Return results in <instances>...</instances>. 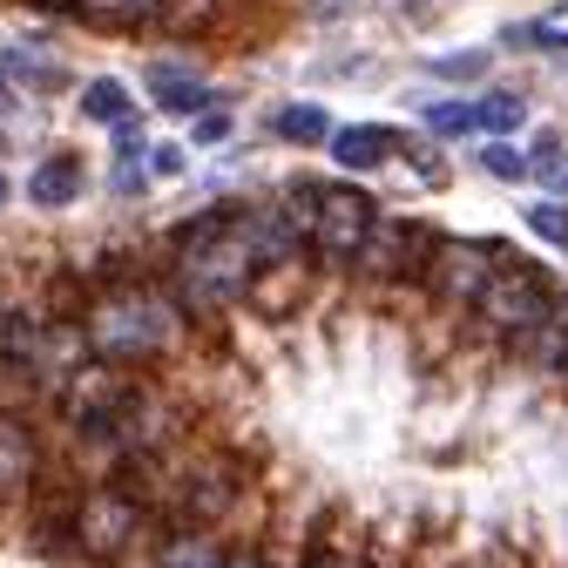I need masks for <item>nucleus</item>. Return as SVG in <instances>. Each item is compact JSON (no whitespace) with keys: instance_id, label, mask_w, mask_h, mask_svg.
I'll return each instance as SVG.
<instances>
[{"instance_id":"obj_17","label":"nucleus","mask_w":568,"mask_h":568,"mask_svg":"<svg viewBox=\"0 0 568 568\" xmlns=\"http://www.w3.org/2000/svg\"><path fill=\"white\" fill-rule=\"evenodd\" d=\"M0 75H14V82H34V89H61L68 75L48 61V54H28V48H14V54H0Z\"/></svg>"},{"instance_id":"obj_8","label":"nucleus","mask_w":568,"mask_h":568,"mask_svg":"<svg viewBox=\"0 0 568 568\" xmlns=\"http://www.w3.org/2000/svg\"><path fill=\"white\" fill-rule=\"evenodd\" d=\"M34 467H41V447H34V434L14 419V413H0V501H14V494L34 480Z\"/></svg>"},{"instance_id":"obj_14","label":"nucleus","mask_w":568,"mask_h":568,"mask_svg":"<svg viewBox=\"0 0 568 568\" xmlns=\"http://www.w3.org/2000/svg\"><path fill=\"white\" fill-rule=\"evenodd\" d=\"M271 135L277 142H332V115L318 102H292V109L271 115Z\"/></svg>"},{"instance_id":"obj_6","label":"nucleus","mask_w":568,"mask_h":568,"mask_svg":"<svg viewBox=\"0 0 568 568\" xmlns=\"http://www.w3.org/2000/svg\"><path fill=\"white\" fill-rule=\"evenodd\" d=\"M434 237H426L419 224H406V217H379V231L366 237V251H359V271L366 277H426V251Z\"/></svg>"},{"instance_id":"obj_31","label":"nucleus","mask_w":568,"mask_h":568,"mask_svg":"<svg viewBox=\"0 0 568 568\" xmlns=\"http://www.w3.org/2000/svg\"><path fill=\"white\" fill-rule=\"evenodd\" d=\"M0 203H8V176H0Z\"/></svg>"},{"instance_id":"obj_16","label":"nucleus","mask_w":568,"mask_h":568,"mask_svg":"<svg viewBox=\"0 0 568 568\" xmlns=\"http://www.w3.org/2000/svg\"><path fill=\"white\" fill-rule=\"evenodd\" d=\"M82 115H89V122H109V129H122V122H129V89H122L115 75H95V82L82 89Z\"/></svg>"},{"instance_id":"obj_21","label":"nucleus","mask_w":568,"mask_h":568,"mask_svg":"<svg viewBox=\"0 0 568 568\" xmlns=\"http://www.w3.org/2000/svg\"><path fill=\"white\" fill-rule=\"evenodd\" d=\"M480 163H487V176H501V183H521V176H528V156H521V150H508V142H487Z\"/></svg>"},{"instance_id":"obj_28","label":"nucleus","mask_w":568,"mask_h":568,"mask_svg":"<svg viewBox=\"0 0 568 568\" xmlns=\"http://www.w3.org/2000/svg\"><path fill=\"white\" fill-rule=\"evenodd\" d=\"M224 568H271V561H264V555H231Z\"/></svg>"},{"instance_id":"obj_30","label":"nucleus","mask_w":568,"mask_h":568,"mask_svg":"<svg viewBox=\"0 0 568 568\" xmlns=\"http://www.w3.org/2000/svg\"><path fill=\"white\" fill-rule=\"evenodd\" d=\"M34 8H75V0H34Z\"/></svg>"},{"instance_id":"obj_20","label":"nucleus","mask_w":568,"mask_h":568,"mask_svg":"<svg viewBox=\"0 0 568 568\" xmlns=\"http://www.w3.org/2000/svg\"><path fill=\"white\" fill-rule=\"evenodd\" d=\"M474 115H480V129H521L528 102H521V95H487V102H480Z\"/></svg>"},{"instance_id":"obj_25","label":"nucleus","mask_w":568,"mask_h":568,"mask_svg":"<svg viewBox=\"0 0 568 568\" xmlns=\"http://www.w3.org/2000/svg\"><path fill=\"white\" fill-rule=\"evenodd\" d=\"M142 183H150V170H142V163H122V170H115V190H122V196H135Z\"/></svg>"},{"instance_id":"obj_18","label":"nucleus","mask_w":568,"mask_h":568,"mask_svg":"<svg viewBox=\"0 0 568 568\" xmlns=\"http://www.w3.org/2000/svg\"><path fill=\"white\" fill-rule=\"evenodd\" d=\"M508 41H515V48H568V8L535 14V21H528V28H515Z\"/></svg>"},{"instance_id":"obj_24","label":"nucleus","mask_w":568,"mask_h":568,"mask_svg":"<svg viewBox=\"0 0 568 568\" xmlns=\"http://www.w3.org/2000/svg\"><path fill=\"white\" fill-rule=\"evenodd\" d=\"M434 75H447V82H474V75H487V54H440V61H434Z\"/></svg>"},{"instance_id":"obj_19","label":"nucleus","mask_w":568,"mask_h":568,"mask_svg":"<svg viewBox=\"0 0 568 568\" xmlns=\"http://www.w3.org/2000/svg\"><path fill=\"white\" fill-rule=\"evenodd\" d=\"M528 176H535V183H548L555 196H568V150H561L555 135H548V142H535V156H528Z\"/></svg>"},{"instance_id":"obj_23","label":"nucleus","mask_w":568,"mask_h":568,"mask_svg":"<svg viewBox=\"0 0 568 568\" xmlns=\"http://www.w3.org/2000/svg\"><path fill=\"white\" fill-rule=\"evenodd\" d=\"M426 122H434L440 135H467V129H480V115H474L467 102H440V109H434V115H426Z\"/></svg>"},{"instance_id":"obj_1","label":"nucleus","mask_w":568,"mask_h":568,"mask_svg":"<svg viewBox=\"0 0 568 568\" xmlns=\"http://www.w3.org/2000/svg\"><path fill=\"white\" fill-rule=\"evenodd\" d=\"M89 352H95V366L122 373V366H142V359H156V352L176 338V312L156 298V292H115L89 312Z\"/></svg>"},{"instance_id":"obj_29","label":"nucleus","mask_w":568,"mask_h":568,"mask_svg":"<svg viewBox=\"0 0 568 568\" xmlns=\"http://www.w3.org/2000/svg\"><path fill=\"white\" fill-rule=\"evenodd\" d=\"M312 568H352V561H338V555H318V561H312Z\"/></svg>"},{"instance_id":"obj_27","label":"nucleus","mask_w":568,"mask_h":568,"mask_svg":"<svg viewBox=\"0 0 568 568\" xmlns=\"http://www.w3.org/2000/svg\"><path fill=\"white\" fill-rule=\"evenodd\" d=\"M150 170H156V176H176V170H183V150H156V163H150Z\"/></svg>"},{"instance_id":"obj_2","label":"nucleus","mask_w":568,"mask_h":568,"mask_svg":"<svg viewBox=\"0 0 568 568\" xmlns=\"http://www.w3.org/2000/svg\"><path fill=\"white\" fill-rule=\"evenodd\" d=\"M135 535H142V494H135L129 480L89 487L82 501L68 508V541H75L89 561H115Z\"/></svg>"},{"instance_id":"obj_11","label":"nucleus","mask_w":568,"mask_h":568,"mask_svg":"<svg viewBox=\"0 0 568 568\" xmlns=\"http://www.w3.org/2000/svg\"><path fill=\"white\" fill-rule=\"evenodd\" d=\"M28 196L34 203H48V210H61V203H75L82 196V156H48V163H34V176H28Z\"/></svg>"},{"instance_id":"obj_12","label":"nucleus","mask_w":568,"mask_h":568,"mask_svg":"<svg viewBox=\"0 0 568 568\" xmlns=\"http://www.w3.org/2000/svg\"><path fill=\"white\" fill-rule=\"evenodd\" d=\"M231 555L217 548V541H210V535H190V528H176L163 548H156V561L150 568H224Z\"/></svg>"},{"instance_id":"obj_5","label":"nucleus","mask_w":568,"mask_h":568,"mask_svg":"<svg viewBox=\"0 0 568 568\" xmlns=\"http://www.w3.org/2000/svg\"><path fill=\"white\" fill-rule=\"evenodd\" d=\"M501 244H487V237H447L434 257H426V298L434 305H447V312H467V305H480V292H487V277L501 271V257H494Z\"/></svg>"},{"instance_id":"obj_22","label":"nucleus","mask_w":568,"mask_h":568,"mask_svg":"<svg viewBox=\"0 0 568 568\" xmlns=\"http://www.w3.org/2000/svg\"><path fill=\"white\" fill-rule=\"evenodd\" d=\"M528 231L548 237V244H568V203H535L528 210Z\"/></svg>"},{"instance_id":"obj_26","label":"nucleus","mask_w":568,"mask_h":568,"mask_svg":"<svg viewBox=\"0 0 568 568\" xmlns=\"http://www.w3.org/2000/svg\"><path fill=\"white\" fill-rule=\"evenodd\" d=\"M224 135H231L224 115H203V122H196V142H224Z\"/></svg>"},{"instance_id":"obj_13","label":"nucleus","mask_w":568,"mask_h":568,"mask_svg":"<svg viewBox=\"0 0 568 568\" xmlns=\"http://www.w3.org/2000/svg\"><path fill=\"white\" fill-rule=\"evenodd\" d=\"M150 89H156V102H163V109H176V115L210 109V89H203L196 75H183V68H150Z\"/></svg>"},{"instance_id":"obj_15","label":"nucleus","mask_w":568,"mask_h":568,"mask_svg":"<svg viewBox=\"0 0 568 568\" xmlns=\"http://www.w3.org/2000/svg\"><path fill=\"white\" fill-rule=\"evenodd\" d=\"M75 8L102 28H142V21H163V0H75Z\"/></svg>"},{"instance_id":"obj_7","label":"nucleus","mask_w":568,"mask_h":568,"mask_svg":"<svg viewBox=\"0 0 568 568\" xmlns=\"http://www.w3.org/2000/svg\"><path fill=\"white\" fill-rule=\"evenodd\" d=\"M231 501H237V474L224 460H203L176 487V521H190V535H203V521H224Z\"/></svg>"},{"instance_id":"obj_4","label":"nucleus","mask_w":568,"mask_h":568,"mask_svg":"<svg viewBox=\"0 0 568 568\" xmlns=\"http://www.w3.org/2000/svg\"><path fill=\"white\" fill-rule=\"evenodd\" d=\"M298 196H312V251H325L338 264H359L366 237L379 231V203L366 190H318V183H305Z\"/></svg>"},{"instance_id":"obj_9","label":"nucleus","mask_w":568,"mask_h":568,"mask_svg":"<svg viewBox=\"0 0 568 568\" xmlns=\"http://www.w3.org/2000/svg\"><path fill=\"white\" fill-rule=\"evenodd\" d=\"M521 359L541 366V373H568V298H555L548 318L521 338Z\"/></svg>"},{"instance_id":"obj_10","label":"nucleus","mask_w":568,"mask_h":568,"mask_svg":"<svg viewBox=\"0 0 568 568\" xmlns=\"http://www.w3.org/2000/svg\"><path fill=\"white\" fill-rule=\"evenodd\" d=\"M325 150H332V163L338 170H379L386 156H393V135L386 129H359V122H352V129H332V142H325Z\"/></svg>"},{"instance_id":"obj_3","label":"nucleus","mask_w":568,"mask_h":568,"mask_svg":"<svg viewBox=\"0 0 568 568\" xmlns=\"http://www.w3.org/2000/svg\"><path fill=\"white\" fill-rule=\"evenodd\" d=\"M548 305H555V284H548V271L541 264H501L487 277V292H480V325L487 332H501V338H528L541 318H548Z\"/></svg>"}]
</instances>
